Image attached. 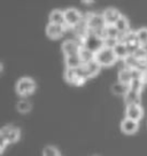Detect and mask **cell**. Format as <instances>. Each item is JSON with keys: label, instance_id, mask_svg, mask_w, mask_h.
<instances>
[{"label": "cell", "instance_id": "1", "mask_svg": "<svg viewBox=\"0 0 147 156\" xmlns=\"http://www.w3.org/2000/svg\"><path fill=\"white\" fill-rule=\"evenodd\" d=\"M94 60L101 67H109V66H113L116 62L117 58H116V55L114 53L113 48H109V47L103 46L102 48L95 53V58Z\"/></svg>", "mask_w": 147, "mask_h": 156}, {"label": "cell", "instance_id": "2", "mask_svg": "<svg viewBox=\"0 0 147 156\" xmlns=\"http://www.w3.org/2000/svg\"><path fill=\"white\" fill-rule=\"evenodd\" d=\"M84 19L86 21V24H88V28L90 31L97 32V31L103 30L106 28V22H105V19H103V15L88 14L86 17H84Z\"/></svg>", "mask_w": 147, "mask_h": 156}, {"label": "cell", "instance_id": "3", "mask_svg": "<svg viewBox=\"0 0 147 156\" xmlns=\"http://www.w3.org/2000/svg\"><path fill=\"white\" fill-rule=\"evenodd\" d=\"M36 90V84L31 78H22L16 84V92L21 97H27L32 94Z\"/></svg>", "mask_w": 147, "mask_h": 156}, {"label": "cell", "instance_id": "4", "mask_svg": "<svg viewBox=\"0 0 147 156\" xmlns=\"http://www.w3.org/2000/svg\"><path fill=\"white\" fill-rule=\"evenodd\" d=\"M103 46H105L103 39H101L100 37L93 34L90 30H88V36L86 37L85 41H84L83 47L90 49V51H92L93 53H97L98 51H100V49L102 48Z\"/></svg>", "mask_w": 147, "mask_h": 156}, {"label": "cell", "instance_id": "5", "mask_svg": "<svg viewBox=\"0 0 147 156\" xmlns=\"http://www.w3.org/2000/svg\"><path fill=\"white\" fill-rule=\"evenodd\" d=\"M64 20H66V27L74 29L77 24H79L83 20V16L77 9L68 8L64 10Z\"/></svg>", "mask_w": 147, "mask_h": 156}, {"label": "cell", "instance_id": "6", "mask_svg": "<svg viewBox=\"0 0 147 156\" xmlns=\"http://www.w3.org/2000/svg\"><path fill=\"white\" fill-rule=\"evenodd\" d=\"M83 48V46L79 44L77 40H67L62 44V52L64 56H74V55H78L81 49Z\"/></svg>", "mask_w": 147, "mask_h": 156}, {"label": "cell", "instance_id": "7", "mask_svg": "<svg viewBox=\"0 0 147 156\" xmlns=\"http://www.w3.org/2000/svg\"><path fill=\"white\" fill-rule=\"evenodd\" d=\"M0 138L7 140L8 144H12V142H16L19 139H20V130L17 129H14V127L9 126H4L1 130H0Z\"/></svg>", "mask_w": 147, "mask_h": 156}, {"label": "cell", "instance_id": "8", "mask_svg": "<svg viewBox=\"0 0 147 156\" xmlns=\"http://www.w3.org/2000/svg\"><path fill=\"white\" fill-rule=\"evenodd\" d=\"M142 108L140 105H129L127 106V110H125V118L132 119L136 122H139L142 117Z\"/></svg>", "mask_w": 147, "mask_h": 156}, {"label": "cell", "instance_id": "9", "mask_svg": "<svg viewBox=\"0 0 147 156\" xmlns=\"http://www.w3.org/2000/svg\"><path fill=\"white\" fill-rule=\"evenodd\" d=\"M66 29H67V27H64V25H56L49 23L46 28V34L51 39H59L64 34Z\"/></svg>", "mask_w": 147, "mask_h": 156}, {"label": "cell", "instance_id": "10", "mask_svg": "<svg viewBox=\"0 0 147 156\" xmlns=\"http://www.w3.org/2000/svg\"><path fill=\"white\" fill-rule=\"evenodd\" d=\"M66 80L68 83L73 84V85H76V86H81L85 83V78L81 77L78 73H77V69H67L66 71Z\"/></svg>", "mask_w": 147, "mask_h": 156}, {"label": "cell", "instance_id": "11", "mask_svg": "<svg viewBox=\"0 0 147 156\" xmlns=\"http://www.w3.org/2000/svg\"><path fill=\"white\" fill-rule=\"evenodd\" d=\"M100 69H101V66H100L95 60L88 64L82 66V70H83V73L86 79H88V78H91V77H94L95 75H98V73L100 71Z\"/></svg>", "mask_w": 147, "mask_h": 156}, {"label": "cell", "instance_id": "12", "mask_svg": "<svg viewBox=\"0 0 147 156\" xmlns=\"http://www.w3.org/2000/svg\"><path fill=\"white\" fill-rule=\"evenodd\" d=\"M102 15L103 19H105V22H106V25H115V23L122 16L120 14V12L116 10L115 8H107L102 13Z\"/></svg>", "mask_w": 147, "mask_h": 156}, {"label": "cell", "instance_id": "13", "mask_svg": "<svg viewBox=\"0 0 147 156\" xmlns=\"http://www.w3.org/2000/svg\"><path fill=\"white\" fill-rule=\"evenodd\" d=\"M139 124L136 121L129 119V118H124L121 123V130H122L125 134H133L134 132H137Z\"/></svg>", "mask_w": 147, "mask_h": 156}, {"label": "cell", "instance_id": "14", "mask_svg": "<svg viewBox=\"0 0 147 156\" xmlns=\"http://www.w3.org/2000/svg\"><path fill=\"white\" fill-rule=\"evenodd\" d=\"M49 23L56 25H64L66 27V20H64V12L59 9L53 10L49 15Z\"/></svg>", "mask_w": 147, "mask_h": 156}, {"label": "cell", "instance_id": "15", "mask_svg": "<svg viewBox=\"0 0 147 156\" xmlns=\"http://www.w3.org/2000/svg\"><path fill=\"white\" fill-rule=\"evenodd\" d=\"M79 58H81V61H82V63L84 64H88L90 63V62H92V61H94V58H95V53H93L92 51H90V49L85 48V47H83V48L81 49V52H79Z\"/></svg>", "mask_w": 147, "mask_h": 156}, {"label": "cell", "instance_id": "16", "mask_svg": "<svg viewBox=\"0 0 147 156\" xmlns=\"http://www.w3.org/2000/svg\"><path fill=\"white\" fill-rule=\"evenodd\" d=\"M125 97V103L127 106L129 105H140V93H137L136 91L129 90V92L124 95Z\"/></svg>", "mask_w": 147, "mask_h": 156}, {"label": "cell", "instance_id": "17", "mask_svg": "<svg viewBox=\"0 0 147 156\" xmlns=\"http://www.w3.org/2000/svg\"><path fill=\"white\" fill-rule=\"evenodd\" d=\"M66 66H67V69H78L83 66V63L81 61L79 55H74V56L66 58Z\"/></svg>", "mask_w": 147, "mask_h": 156}, {"label": "cell", "instance_id": "18", "mask_svg": "<svg viewBox=\"0 0 147 156\" xmlns=\"http://www.w3.org/2000/svg\"><path fill=\"white\" fill-rule=\"evenodd\" d=\"M113 49L115 55H116V58H121V60H125L130 55L129 52H127V46H125V44H123V43H117V45Z\"/></svg>", "mask_w": 147, "mask_h": 156}, {"label": "cell", "instance_id": "19", "mask_svg": "<svg viewBox=\"0 0 147 156\" xmlns=\"http://www.w3.org/2000/svg\"><path fill=\"white\" fill-rule=\"evenodd\" d=\"M118 82L125 85H130L132 82V75H131V70L130 69H122L118 73Z\"/></svg>", "mask_w": 147, "mask_h": 156}, {"label": "cell", "instance_id": "20", "mask_svg": "<svg viewBox=\"0 0 147 156\" xmlns=\"http://www.w3.org/2000/svg\"><path fill=\"white\" fill-rule=\"evenodd\" d=\"M130 90V85H125L122 83H116L112 86V92L116 95H125Z\"/></svg>", "mask_w": 147, "mask_h": 156}, {"label": "cell", "instance_id": "21", "mask_svg": "<svg viewBox=\"0 0 147 156\" xmlns=\"http://www.w3.org/2000/svg\"><path fill=\"white\" fill-rule=\"evenodd\" d=\"M120 34H121V32L116 29L115 25H106V28H105V39L106 38L117 39Z\"/></svg>", "mask_w": 147, "mask_h": 156}, {"label": "cell", "instance_id": "22", "mask_svg": "<svg viewBox=\"0 0 147 156\" xmlns=\"http://www.w3.org/2000/svg\"><path fill=\"white\" fill-rule=\"evenodd\" d=\"M115 27H116V29H117L121 34H124V32L130 31V30H129V22H127V20L125 19L124 16H121V17H120V20L115 23Z\"/></svg>", "mask_w": 147, "mask_h": 156}, {"label": "cell", "instance_id": "23", "mask_svg": "<svg viewBox=\"0 0 147 156\" xmlns=\"http://www.w3.org/2000/svg\"><path fill=\"white\" fill-rule=\"evenodd\" d=\"M137 32V37H138V40H139V43L142 45V47L144 46H146L147 45V28H142V29H139Z\"/></svg>", "mask_w": 147, "mask_h": 156}, {"label": "cell", "instance_id": "24", "mask_svg": "<svg viewBox=\"0 0 147 156\" xmlns=\"http://www.w3.org/2000/svg\"><path fill=\"white\" fill-rule=\"evenodd\" d=\"M17 110L20 112H23V114H25V112H28L31 110V103L29 102V101H25V100H23V101H20V102L17 103Z\"/></svg>", "mask_w": 147, "mask_h": 156}, {"label": "cell", "instance_id": "25", "mask_svg": "<svg viewBox=\"0 0 147 156\" xmlns=\"http://www.w3.org/2000/svg\"><path fill=\"white\" fill-rule=\"evenodd\" d=\"M43 156H60V153L55 147L47 146L43 151Z\"/></svg>", "mask_w": 147, "mask_h": 156}, {"label": "cell", "instance_id": "26", "mask_svg": "<svg viewBox=\"0 0 147 156\" xmlns=\"http://www.w3.org/2000/svg\"><path fill=\"white\" fill-rule=\"evenodd\" d=\"M133 56L136 58V60H146L147 58V51L145 47H139V48L134 52V54H133Z\"/></svg>", "mask_w": 147, "mask_h": 156}, {"label": "cell", "instance_id": "27", "mask_svg": "<svg viewBox=\"0 0 147 156\" xmlns=\"http://www.w3.org/2000/svg\"><path fill=\"white\" fill-rule=\"evenodd\" d=\"M142 85H144V82H142V80H132L130 84V90L136 91L137 93H140L142 90Z\"/></svg>", "mask_w": 147, "mask_h": 156}, {"label": "cell", "instance_id": "28", "mask_svg": "<svg viewBox=\"0 0 147 156\" xmlns=\"http://www.w3.org/2000/svg\"><path fill=\"white\" fill-rule=\"evenodd\" d=\"M105 43V46L106 47H109V48H114L116 45H117V39H112V38H106L103 40Z\"/></svg>", "mask_w": 147, "mask_h": 156}, {"label": "cell", "instance_id": "29", "mask_svg": "<svg viewBox=\"0 0 147 156\" xmlns=\"http://www.w3.org/2000/svg\"><path fill=\"white\" fill-rule=\"evenodd\" d=\"M0 140H1V144H0V151H1V154H2V151H5V147L8 145V142H7V140L2 139V138H0Z\"/></svg>", "mask_w": 147, "mask_h": 156}, {"label": "cell", "instance_id": "30", "mask_svg": "<svg viewBox=\"0 0 147 156\" xmlns=\"http://www.w3.org/2000/svg\"><path fill=\"white\" fill-rule=\"evenodd\" d=\"M144 83H147V71L144 73Z\"/></svg>", "mask_w": 147, "mask_h": 156}, {"label": "cell", "instance_id": "31", "mask_svg": "<svg viewBox=\"0 0 147 156\" xmlns=\"http://www.w3.org/2000/svg\"><path fill=\"white\" fill-rule=\"evenodd\" d=\"M84 4H92V2H93V1H83Z\"/></svg>", "mask_w": 147, "mask_h": 156}]
</instances>
